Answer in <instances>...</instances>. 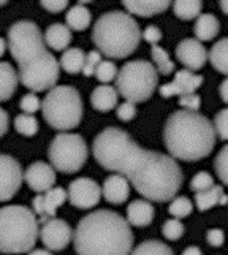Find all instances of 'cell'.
Wrapping results in <instances>:
<instances>
[{"mask_svg": "<svg viewBox=\"0 0 228 255\" xmlns=\"http://www.w3.org/2000/svg\"><path fill=\"white\" fill-rule=\"evenodd\" d=\"M6 48L10 51L14 62L21 67L27 65L32 60L46 52L45 37L40 27L32 21H17L8 30Z\"/></svg>", "mask_w": 228, "mask_h": 255, "instance_id": "cell-8", "label": "cell"}, {"mask_svg": "<svg viewBox=\"0 0 228 255\" xmlns=\"http://www.w3.org/2000/svg\"><path fill=\"white\" fill-rule=\"evenodd\" d=\"M184 225H182V222L179 221V219H168L165 224H163V227H162V233H163V236L166 240H170V241H176V240H179L181 236L184 235Z\"/></svg>", "mask_w": 228, "mask_h": 255, "instance_id": "cell-36", "label": "cell"}, {"mask_svg": "<svg viewBox=\"0 0 228 255\" xmlns=\"http://www.w3.org/2000/svg\"><path fill=\"white\" fill-rule=\"evenodd\" d=\"M203 84V76L195 75L190 70L182 68L174 75V80L171 83H166L163 86H160V95L165 97V99H170V97H182L187 94H195V91Z\"/></svg>", "mask_w": 228, "mask_h": 255, "instance_id": "cell-16", "label": "cell"}, {"mask_svg": "<svg viewBox=\"0 0 228 255\" xmlns=\"http://www.w3.org/2000/svg\"><path fill=\"white\" fill-rule=\"evenodd\" d=\"M95 78L103 83V84H108L111 81L116 80L117 76V67L114 62H111V60H102V62L99 64V67L95 68Z\"/></svg>", "mask_w": 228, "mask_h": 255, "instance_id": "cell-34", "label": "cell"}, {"mask_svg": "<svg viewBox=\"0 0 228 255\" xmlns=\"http://www.w3.org/2000/svg\"><path fill=\"white\" fill-rule=\"evenodd\" d=\"M179 105L187 111H198L201 107V99L198 94H187L179 97Z\"/></svg>", "mask_w": 228, "mask_h": 255, "instance_id": "cell-42", "label": "cell"}, {"mask_svg": "<svg viewBox=\"0 0 228 255\" xmlns=\"http://www.w3.org/2000/svg\"><path fill=\"white\" fill-rule=\"evenodd\" d=\"M219 30H221V24H219V19L211 14V13H201L197 21H195V37L198 41H211L217 37Z\"/></svg>", "mask_w": 228, "mask_h": 255, "instance_id": "cell-22", "label": "cell"}, {"mask_svg": "<svg viewBox=\"0 0 228 255\" xmlns=\"http://www.w3.org/2000/svg\"><path fill=\"white\" fill-rule=\"evenodd\" d=\"M155 209L151 201L147 200H133L127 206V219L128 225L131 227H147L154 221Z\"/></svg>", "mask_w": 228, "mask_h": 255, "instance_id": "cell-18", "label": "cell"}, {"mask_svg": "<svg viewBox=\"0 0 228 255\" xmlns=\"http://www.w3.org/2000/svg\"><path fill=\"white\" fill-rule=\"evenodd\" d=\"M213 186H214V179H213V176L209 174L208 171L197 173L194 178H192V181H190V189L194 190L195 193L208 190L209 187H213Z\"/></svg>", "mask_w": 228, "mask_h": 255, "instance_id": "cell-37", "label": "cell"}, {"mask_svg": "<svg viewBox=\"0 0 228 255\" xmlns=\"http://www.w3.org/2000/svg\"><path fill=\"white\" fill-rule=\"evenodd\" d=\"M159 84V73L147 60H130L116 76V91L125 102L141 103L152 97Z\"/></svg>", "mask_w": 228, "mask_h": 255, "instance_id": "cell-7", "label": "cell"}, {"mask_svg": "<svg viewBox=\"0 0 228 255\" xmlns=\"http://www.w3.org/2000/svg\"><path fill=\"white\" fill-rule=\"evenodd\" d=\"M192 211H194V205H192V201L187 197H174L168 206V213L174 219H179V221L190 216Z\"/></svg>", "mask_w": 228, "mask_h": 255, "instance_id": "cell-33", "label": "cell"}, {"mask_svg": "<svg viewBox=\"0 0 228 255\" xmlns=\"http://www.w3.org/2000/svg\"><path fill=\"white\" fill-rule=\"evenodd\" d=\"M38 221L33 211L22 205L0 208V252L27 254L38 240Z\"/></svg>", "mask_w": 228, "mask_h": 255, "instance_id": "cell-5", "label": "cell"}, {"mask_svg": "<svg viewBox=\"0 0 228 255\" xmlns=\"http://www.w3.org/2000/svg\"><path fill=\"white\" fill-rule=\"evenodd\" d=\"M27 254L29 255H52L51 251H48V249H33V251H30Z\"/></svg>", "mask_w": 228, "mask_h": 255, "instance_id": "cell-49", "label": "cell"}, {"mask_svg": "<svg viewBox=\"0 0 228 255\" xmlns=\"http://www.w3.org/2000/svg\"><path fill=\"white\" fill-rule=\"evenodd\" d=\"M221 10L225 14H228V0H222V2H221Z\"/></svg>", "mask_w": 228, "mask_h": 255, "instance_id": "cell-51", "label": "cell"}, {"mask_svg": "<svg viewBox=\"0 0 228 255\" xmlns=\"http://www.w3.org/2000/svg\"><path fill=\"white\" fill-rule=\"evenodd\" d=\"M213 126L216 130V135L221 139H224V141H228V108L216 114Z\"/></svg>", "mask_w": 228, "mask_h": 255, "instance_id": "cell-38", "label": "cell"}, {"mask_svg": "<svg viewBox=\"0 0 228 255\" xmlns=\"http://www.w3.org/2000/svg\"><path fill=\"white\" fill-rule=\"evenodd\" d=\"M151 56H152L154 67L157 70V73H162L166 76V75H171L174 72V62L170 59L166 49H163L159 45H154L151 48Z\"/></svg>", "mask_w": 228, "mask_h": 255, "instance_id": "cell-31", "label": "cell"}, {"mask_svg": "<svg viewBox=\"0 0 228 255\" xmlns=\"http://www.w3.org/2000/svg\"><path fill=\"white\" fill-rule=\"evenodd\" d=\"M208 59L219 73L228 76V38L216 41L208 52Z\"/></svg>", "mask_w": 228, "mask_h": 255, "instance_id": "cell-25", "label": "cell"}, {"mask_svg": "<svg viewBox=\"0 0 228 255\" xmlns=\"http://www.w3.org/2000/svg\"><path fill=\"white\" fill-rule=\"evenodd\" d=\"M162 37H163V33L159 27H157V25H147V27L144 29V32L141 33V38L146 40L151 46L159 45Z\"/></svg>", "mask_w": 228, "mask_h": 255, "instance_id": "cell-43", "label": "cell"}, {"mask_svg": "<svg viewBox=\"0 0 228 255\" xmlns=\"http://www.w3.org/2000/svg\"><path fill=\"white\" fill-rule=\"evenodd\" d=\"M221 97L225 103H228V78H225L221 84Z\"/></svg>", "mask_w": 228, "mask_h": 255, "instance_id": "cell-47", "label": "cell"}, {"mask_svg": "<svg viewBox=\"0 0 228 255\" xmlns=\"http://www.w3.org/2000/svg\"><path fill=\"white\" fill-rule=\"evenodd\" d=\"M38 236L48 251H64L73 241V230L64 219L51 217L43 222Z\"/></svg>", "mask_w": 228, "mask_h": 255, "instance_id": "cell-12", "label": "cell"}, {"mask_svg": "<svg viewBox=\"0 0 228 255\" xmlns=\"http://www.w3.org/2000/svg\"><path fill=\"white\" fill-rule=\"evenodd\" d=\"M40 5H41V8H45L46 11L54 13V14L68 10L67 0H43V2H40Z\"/></svg>", "mask_w": 228, "mask_h": 255, "instance_id": "cell-44", "label": "cell"}, {"mask_svg": "<svg viewBox=\"0 0 228 255\" xmlns=\"http://www.w3.org/2000/svg\"><path fill=\"white\" fill-rule=\"evenodd\" d=\"M19 107H21L24 114H32V116H33V114L37 113L38 110H41V100L38 99L37 94L29 92L21 99Z\"/></svg>", "mask_w": 228, "mask_h": 255, "instance_id": "cell-39", "label": "cell"}, {"mask_svg": "<svg viewBox=\"0 0 228 255\" xmlns=\"http://www.w3.org/2000/svg\"><path fill=\"white\" fill-rule=\"evenodd\" d=\"M5 51H6V40L0 37V57L5 54Z\"/></svg>", "mask_w": 228, "mask_h": 255, "instance_id": "cell-50", "label": "cell"}, {"mask_svg": "<svg viewBox=\"0 0 228 255\" xmlns=\"http://www.w3.org/2000/svg\"><path fill=\"white\" fill-rule=\"evenodd\" d=\"M45 45L54 51H65L72 43V30L65 24L54 22L51 24L45 32Z\"/></svg>", "mask_w": 228, "mask_h": 255, "instance_id": "cell-19", "label": "cell"}, {"mask_svg": "<svg viewBox=\"0 0 228 255\" xmlns=\"http://www.w3.org/2000/svg\"><path fill=\"white\" fill-rule=\"evenodd\" d=\"M65 21H67V27L70 30H76V32H83L91 25L92 21V14L89 11V8L86 5L76 3L73 6H70L67 13H65Z\"/></svg>", "mask_w": 228, "mask_h": 255, "instance_id": "cell-24", "label": "cell"}, {"mask_svg": "<svg viewBox=\"0 0 228 255\" xmlns=\"http://www.w3.org/2000/svg\"><path fill=\"white\" fill-rule=\"evenodd\" d=\"M206 241L209 246H213V248H221V246L225 243L224 230H221V228H211L206 235Z\"/></svg>", "mask_w": 228, "mask_h": 255, "instance_id": "cell-45", "label": "cell"}, {"mask_svg": "<svg viewBox=\"0 0 228 255\" xmlns=\"http://www.w3.org/2000/svg\"><path fill=\"white\" fill-rule=\"evenodd\" d=\"M201 10H203V2H200V0H178L173 3L174 14L182 21L197 19L201 14Z\"/></svg>", "mask_w": 228, "mask_h": 255, "instance_id": "cell-29", "label": "cell"}, {"mask_svg": "<svg viewBox=\"0 0 228 255\" xmlns=\"http://www.w3.org/2000/svg\"><path fill=\"white\" fill-rule=\"evenodd\" d=\"M25 184L37 193H45L56 184V170L46 162H33L22 173Z\"/></svg>", "mask_w": 228, "mask_h": 255, "instance_id": "cell-15", "label": "cell"}, {"mask_svg": "<svg viewBox=\"0 0 228 255\" xmlns=\"http://www.w3.org/2000/svg\"><path fill=\"white\" fill-rule=\"evenodd\" d=\"M116 114H117V118L120 121H124V122L133 121L135 116H136V107H135V103H131V102L120 103L119 107H117V110H116Z\"/></svg>", "mask_w": 228, "mask_h": 255, "instance_id": "cell-41", "label": "cell"}, {"mask_svg": "<svg viewBox=\"0 0 228 255\" xmlns=\"http://www.w3.org/2000/svg\"><path fill=\"white\" fill-rule=\"evenodd\" d=\"M117 97H119V94L114 87H111L108 84H102L92 91L91 103H92L94 110L107 113V111H111L117 105Z\"/></svg>", "mask_w": 228, "mask_h": 255, "instance_id": "cell-21", "label": "cell"}, {"mask_svg": "<svg viewBox=\"0 0 228 255\" xmlns=\"http://www.w3.org/2000/svg\"><path fill=\"white\" fill-rule=\"evenodd\" d=\"M22 168L14 157L0 154V203L11 200L22 184Z\"/></svg>", "mask_w": 228, "mask_h": 255, "instance_id": "cell-13", "label": "cell"}, {"mask_svg": "<svg viewBox=\"0 0 228 255\" xmlns=\"http://www.w3.org/2000/svg\"><path fill=\"white\" fill-rule=\"evenodd\" d=\"M102 195L111 205H122L130 197V184L120 174H111L103 182Z\"/></svg>", "mask_w": 228, "mask_h": 255, "instance_id": "cell-17", "label": "cell"}, {"mask_svg": "<svg viewBox=\"0 0 228 255\" xmlns=\"http://www.w3.org/2000/svg\"><path fill=\"white\" fill-rule=\"evenodd\" d=\"M163 141L173 159L195 162L213 152L216 130L213 122L201 113L179 110L166 119Z\"/></svg>", "mask_w": 228, "mask_h": 255, "instance_id": "cell-3", "label": "cell"}, {"mask_svg": "<svg viewBox=\"0 0 228 255\" xmlns=\"http://www.w3.org/2000/svg\"><path fill=\"white\" fill-rule=\"evenodd\" d=\"M176 57L186 67V70L197 72L205 67L208 60V51L203 43L197 38H184L176 46Z\"/></svg>", "mask_w": 228, "mask_h": 255, "instance_id": "cell-14", "label": "cell"}, {"mask_svg": "<svg viewBox=\"0 0 228 255\" xmlns=\"http://www.w3.org/2000/svg\"><path fill=\"white\" fill-rule=\"evenodd\" d=\"M182 255H203V254H201V249L197 248V246H190V248H187L182 252Z\"/></svg>", "mask_w": 228, "mask_h": 255, "instance_id": "cell-48", "label": "cell"}, {"mask_svg": "<svg viewBox=\"0 0 228 255\" xmlns=\"http://www.w3.org/2000/svg\"><path fill=\"white\" fill-rule=\"evenodd\" d=\"M87 155H89V149L84 138L72 131H62L54 136L48 149L49 165L65 174L80 171L87 160Z\"/></svg>", "mask_w": 228, "mask_h": 255, "instance_id": "cell-9", "label": "cell"}, {"mask_svg": "<svg viewBox=\"0 0 228 255\" xmlns=\"http://www.w3.org/2000/svg\"><path fill=\"white\" fill-rule=\"evenodd\" d=\"M41 113L51 128L70 131L83 119V99L73 86H56L41 102Z\"/></svg>", "mask_w": 228, "mask_h": 255, "instance_id": "cell-6", "label": "cell"}, {"mask_svg": "<svg viewBox=\"0 0 228 255\" xmlns=\"http://www.w3.org/2000/svg\"><path fill=\"white\" fill-rule=\"evenodd\" d=\"M92 154L100 166L124 176L147 201H171L182 186V170L171 155L141 147L122 128L102 130Z\"/></svg>", "mask_w": 228, "mask_h": 255, "instance_id": "cell-1", "label": "cell"}, {"mask_svg": "<svg viewBox=\"0 0 228 255\" xmlns=\"http://www.w3.org/2000/svg\"><path fill=\"white\" fill-rule=\"evenodd\" d=\"M43 197V206H45V216L54 217L57 209L67 201V190L62 187H52L48 192L41 193Z\"/></svg>", "mask_w": 228, "mask_h": 255, "instance_id": "cell-27", "label": "cell"}, {"mask_svg": "<svg viewBox=\"0 0 228 255\" xmlns=\"http://www.w3.org/2000/svg\"><path fill=\"white\" fill-rule=\"evenodd\" d=\"M60 75V65L57 59L52 56V52L46 51L40 57H37L27 65L19 68V81L29 91L43 92L51 91L57 86V80Z\"/></svg>", "mask_w": 228, "mask_h": 255, "instance_id": "cell-10", "label": "cell"}, {"mask_svg": "<svg viewBox=\"0 0 228 255\" xmlns=\"http://www.w3.org/2000/svg\"><path fill=\"white\" fill-rule=\"evenodd\" d=\"M214 168H216V174L217 178L221 179L225 186H228V144L224 146L219 154L214 159Z\"/></svg>", "mask_w": 228, "mask_h": 255, "instance_id": "cell-35", "label": "cell"}, {"mask_svg": "<svg viewBox=\"0 0 228 255\" xmlns=\"http://www.w3.org/2000/svg\"><path fill=\"white\" fill-rule=\"evenodd\" d=\"M124 8L128 14H136L143 17H151L160 14L170 8V2L166 0H154V2H141V0H125Z\"/></svg>", "mask_w": 228, "mask_h": 255, "instance_id": "cell-20", "label": "cell"}, {"mask_svg": "<svg viewBox=\"0 0 228 255\" xmlns=\"http://www.w3.org/2000/svg\"><path fill=\"white\" fill-rule=\"evenodd\" d=\"M73 244L78 255H130L133 232L125 217L110 209H97L78 222Z\"/></svg>", "mask_w": 228, "mask_h": 255, "instance_id": "cell-2", "label": "cell"}, {"mask_svg": "<svg viewBox=\"0 0 228 255\" xmlns=\"http://www.w3.org/2000/svg\"><path fill=\"white\" fill-rule=\"evenodd\" d=\"M8 2H5V0H0V6H5Z\"/></svg>", "mask_w": 228, "mask_h": 255, "instance_id": "cell-52", "label": "cell"}, {"mask_svg": "<svg viewBox=\"0 0 228 255\" xmlns=\"http://www.w3.org/2000/svg\"><path fill=\"white\" fill-rule=\"evenodd\" d=\"M17 83H19V76L16 68L8 62H0V102L11 99Z\"/></svg>", "mask_w": 228, "mask_h": 255, "instance_id": "cell-23", "label": "cell"}, {"mask_svg": "<svg viewBox=\"0 0 228 255\" xmlns=\"http://www.w3.org/2000/svg\"><path fill=\"white\" fill-rule=\"evenodd\" d=\"M102 62V54L99 51H89L84 57V65H83V73L86 76H92L95 73V68Z\"/></svg>", "mask_w": 228, "mask_h": 255, "instance_id": "cell-40", "label": "cell"}, {"mask_svg": "<svg viewBox=\"0 0 228 255\" xmlns=\"http://www.w3.org/2000/svg\"><path fill=\"white\" fill-rule=\"evenodd\" d=\"M84 57L86 54L83 49L80 48H68L62 52L59 60V65L62 67L68 75H76L83 72V65H84Z\"/></svg>", "mask_w": 228, "mask_h": 255, "instance_id": "cell-26", "label": "cell"}, {"mask_svg": "<svg viewBox=\"0 0 228 255\" xmlns=\"http://www.w3.org/2000/svg\"><path fill=\"white\" fill-rule=\"evenodd\" d=\"M225 195L222 186H214L209 187L208 190L197 192L195 193V205L200 211H208L221 203V198Z\"/></svg>", "mask_w": 228, "mask_h": 255, "instance_id": "cell-28", "label": "cell"}, {"mask_svg": "<svg viewBox=\"0 0 228 255\" xmlns=\"http://www.w3.org/2000/svg\"><path fill=\"white\" fill-rule=\"evenodd\" d=\"M8 124H10V119H8V113L0 107V138H2L6 131H8Z\"/></svg>", "mask_w": 228, "mask_h": 255, "instance_id": "cell-46", "label": "cell"}, {"mask_svg": "<svg viewBox=\"0 0 228 255\" xmlns=\"http://www.w3.org/2000/svg\"><path fill=\"white\" fill-rule=\"evenodd\" d=\"M130 255H174V252L168 244L157 240H147L136 246Z\"/></svg>", "mask_w": 228, "mask_h": 255, "instance_id": "cell-30", "label": "cell"}, {"mask_svg": "<svg viewBox=\"0 0 228 255\" xmlns=\"http://www.w3.org/2000/svg\"><path fill=\"white\" fill-rule=\"evenodd\" d=\"M102 198V187L91 178H78L70 182L67 200L78 209H91L99 205Z\"/></svg>", "mask_w": 228, "mask_h": 255, "instance_id": "cell-11", "label": "cell"}, {"mask_svg": "<svg viewBox=\"0 0 228 255\" xmlns=\"http://www.w3.org/2000/svg\"><path fill=\"white\" fill-rule=\"evenodd\" d=\"M14 128L22 136H33L38 133V121L32 114H17L14 118Z\"/></svg>", "mask_w": 228, "mask_h": 255, "instance_id": "cell-32", "label": "cell"}, {"mask_svg": "<svg viewBox=\"0 0 228 255\" xmlns=\"http://www.w3.org/2000/svg\"><path fill=\"white\" fill-rule=\"evenodd\" d=\"M141 30L135 17L127 11L103 13L92 29V41L100 54L110 59H125L138 48Z\"/></svg>", "mask_w": 228, "mask_h": 255, "instance_id": "cell-4", "label": "cell"}]
</instances>
